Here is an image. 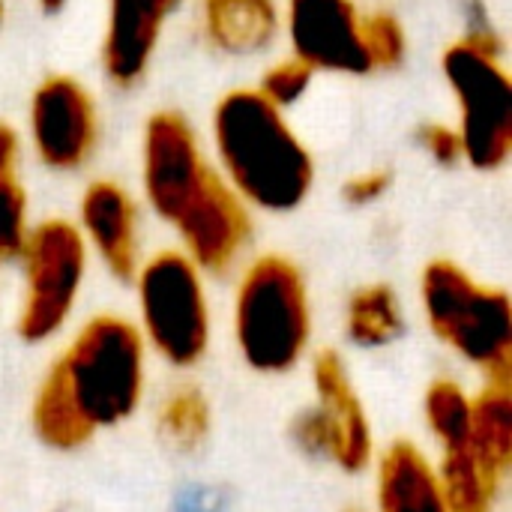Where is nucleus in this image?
<instances>
[{
    "mask_svg": "<svg viewBox=\"0 0 512 512\" xmlns=\"http://www.w3.org/2000/svg\"><path fill=\"white\" fill-rule=\"evenodd\" d=\"M216 171L249 210L291 213L315 186V159L285 111L255 87L228 90L210 117Z\"/></svg>",
    "mask_w": 512,
    "mask_h": 512,
    "instance_id": "obj_1",
    "label": "nucleus"
},
{
    "mask_svg": "<svg viewBox=\"0 0 512 512\" xmlns=\"http://www.w3.org/2000/svg\"><path fill=\"white\" fill-rule=\"evenodd\" d=\"M147 354L129 318L96 315L72 336L45 378L96 438L138 414L147 390Z\"/></svg>",
    "mask_w": 512,
    "mask_h": 512,
    "instance_id": "obj_2",
    "label": "nucleus"
},
{
    "mask_svg": "<svg viewBox=\"0 0 512 512\" xmlns=\"http://www.w3.org/2000/svg\"><path fill=\"white\" fill-rule=\"evenodd\" d=\"M234 345L258 375L294 372L312 345L309 288L285 255L255 258L234 291Z\"/></svg>",
    "mask_w": 512,
    "mask_h": 512,
    "instance_id": "obj_3",
    "label": "nucleus"
},
{
    "mask_svg": "<svg viewBox=\"0 0 512 512\" xmlns=\"http://www.w3.org/2000/svg\"><path fill=\"white\" fill-rule=\"evenodd\" d=\"M429 330L486 381L512 375V306L507 291L477 282L456 261L438 258L420 276Z\"/></svg>",
    "mask_w": 512,
    "mask_h": 512,
    "instance_id": "obj_4",
    "label": "nucleus"
},
{
    "mask_svg": "<svg viewBox=\"0 0 512 512\" xmlns=\"http://www.w3.org/2000/svg\"><path fill=\"white\" fill-rule=\"evenodd\" d=\"M138 300V333L171 369H192L210 351L213 315L204 273L180 252L165 249L141 261L132 276Z\"/></svg>",
    "mask_w": 512,
    "mask_h": 512,
    "instance_id": "obj_5",
    "label": "nucleus"
},
{
    "mask_svg": "<svg viewBox=\"0 0 512 512\" xmlns=\"http://www.w3.org/2000/svg\"><path fill=\"white\" fill-rule=\"evenodd\" d=\"M441 72L459 114L462 159L477 171H501L512 153V81L501 54L459 39L444 51Z\"/></svg>",
    "mask_w": 512,
    "mask_h": 512,
    "instance_id": "obj_6",
    "label": "nucleus"
},
{
    "mask_svg": "<svg viewBox=\"0 0 512 512\" xmlns=\"http://www.w3.org/2000/svg\"><path fill=\"white\" fill-rule=\"evenodd\" d=\"M18 258L24 288L15 330L24 342L39 345L69 324L87 279L90 252L75 222L42 219L27 231Z\"/></svg>",
    "mask_w": 512,
    "mask_h": 512,
    "instance_id": "obj_7",
    "label": "nucleus"
},
{
    "mask_svg": "<svg viewBox=\"0 0 512 512\" xmlns=\"http://www.w3.org/2000/svg\"><path fill=\"white\" fill-rule=\"evenodd\" d=\"M315 405L294 420V444L312 456L327 459L345 474H360L375 459V432L363 399L336 351H321L312 360Z\"/></svg>",
    "mask_w": 512,
    "mask_h": 512,
    "instance_id": "obj_8",
    "label": "nucleus"
},
{
    "mask_svg": "<svg viewBox=\"0 0 512 512\" xmlns=\"http://www.w3.org/2000/svg\"><path fill=\"white\" fill-rule=\"evenodd\" d=\"M210 171L213 162L204 156V147L183 114H150L141 135V189L162 222L171 225L180 216Z\"/></svg>",
    "mask_w": 512,
    "mask_h": 512,
    "instance_id": "obj_9",
    "label": "nucleus"
},
{
    "mask_svg": "<svg viewBox=\"0 0 512 512\" xmlns=\"http://www.w3.org/2000/svg\"><path fill=\"white\" fill-rule=\"evenodd\" d=\"M27 129L45 168L78 171L96 153L99 111L81 81L69 75H48L30 96Z\"/></svg>",
    "mask_w": 512,
    "mask_h": 512,
    "instance_id": "obj_10",
    "label": "nucleus"
},
{
    "mask_svg": "<svg viewBox=\"0 0 512 512\" xmlns=\"http://www.w3.org/2000/svg\"><path fill=\"white\" fill-rule=\"evenodd\" d=\"M171 228L180 237V252L201 273H228L252 240V210L213 165Z\"/></svg>",
    "mask_w": 512,
    "mask_h": 512,
    "instance_id": "obj_11",
    "label": "nucleus"
},
{
    "mask_svg": "<svg viewBox=\"0 0 512 512\" xmlns=\"http://www.w3.org/2000/svg\"><path fill=\"white\" fill-rule=\"evenodd\" d=\"M282 30L288 36L291 57L312 72H372L363 45V15L354 0H285Z\"/></svg>",
    "mask_w": 512,
    "mask_h": 512,
    "instance_id": "obj_12",
    "label": "nucleus"
},
{
    "mask_svg": "<svg viewBox=\"0 0 512 512\" xmlns=\"http://www.w3.org/2000/svg\"><path fill=\"white\" fill-rule=\"evenodd\" d=\"M78 234L90 255L120 282L141 267V216L135 198L114 180H93L78 201Z\"/></svg>",
    "mask_w": 512,
    "mask_h": 512,
    "instance_id": "obj_13",
    "label": "nucleus"
},
{
    "mask_svg": "<svg viewBox=\"0 0 512 512\" xmlns=\"http://www.w3.org/2000/svg\"><path fill=\"white\" fill-rule=\"evenodd\" d=\"M180 6L183 0H108L102 69L111 84L135 87L147 75L162 30Z\"/></svg>",
    "mask_w": 512,
    "mask_h": 512,
    "instance_id": "obj_14",
    "label": "nucleus"
},
{
    "mask_svg": "<svg viewBox=\"0 0 512 512\" xmlns=\"http://www.w3.org/2000/svg\"><path fill=\"white\" fill-rule=\"evenodd\" d=\"M375 510L378 512H450L438 468L411 444H390L375 465Z\"/></svg>",
    "mask_w": 512,
    "mask_h": 512,
    "instance_id": "obj_15",
    "label": "nucleus"
},
{
    "mask_svg": "<svg viewBox=\"0 0 512 512\" xmlns=\"http://www.w3.org/2000/svg\"><path fill=\"white\" fill-rule=\"evenodd\" d=\"M207 42L228 57L264 54L279 30L282 9L276 0H201Z\"/></svg>",
    "mask_w": 512,
    "mask_h": 512,
    "instance_id": "obj_16",
    "label": "nucleus"
},
{
    "mask_svg": "<svg viewBox=\"0 0 512 512\" xmlns=\"http://www.w3.org/2000/svg\"><path fill=\"white\" fill-rule=\"evenodd\" d=\"M468 447L492 474L507 480L512 468V396L507 381H486L474 396Z\"/></svg>",
    "mask_w": 512,
    "mask_h": 512,
    "instance_id": "obj_17",
    "label": "nucleus"
},
{
    "mask_svg": "<svg viewBox=\"0 0 512 512\" xmlns=\"http://www.w3.org/2000/svg\"><path fill=\"white\" fill-rule=\"evenodd\" d=\"M345 333L357 348H387L405 333V309L399 294L384 285H363L345 306Z\"/></svg>",
    "mask_w": 512,
    "mask_h": 512,
    "instance_id": "obj_18",
    "label": "nucleus"
},
{
    "mask_svg": "<svg viewBox=\"0 0 512 512\" xmlns=\"http://www.w3.org/2000/svg\"><path fill=\"white\" fill-rule=\"evenodd\" d=\"M438 480L450 512H495L504 480L492 474L471 447L441 453Z\"/></svg>",
    "mask_w": 512,
    "mask_h": 512,
    "instance_id": "obj_19",
    "label": "nucleus"
},
{
    "mask_svg": "<svg viewBox=\"0 0 512 512\" xmlns=\"http://www.w3.org/2000/svg\"><path fill=\"white\" fill-rule=\"evenodd\" d=\"M423 414H426L429 435L435 438L441 453L468 447L474 396L459 381H453V378L432 381L426 390V399H423Z\"/></svg>",
    "mask_w": 512,
    "mask_h": 512,
    "instance_id": "obj_20",
    "label": "nucleus"
},
{
    "mask_svg": "<svg viewBox=\"0 0 512 512\" xmlns=\"http://www.w3.org/2000/svg\"><path fill=\"white\" fill-rule=\"evenodd\" d=\"M156 432L174 453H195L210 435V405L198 387L171 390L156 414Z\"/></svg>",
    "mask_w": 512,
    "mask_h": 512,
    "instance_id": "obj_21",
    "label": "nucleus"
},
{
    "mask_svg": "<svg viewBox=\"0 0 512 512\" xmlns=\"http://www.w3.org/2000/svg\"><path fill=\"white\" fill-rule=\"evenodd\" d=\"M363 45L369 57V69H396L405 60L408 36L396 15L390 12H372L363 15Z\"/></svg>",
    "mask_w": 512,
    "mask_h": 512,
    "instance_id": "obj_22",
    "label": "nucleus"
},
{
    "mask_svg": "<svg viewBox=\"0 0 512 512\" xmlns=\"http://www.w3.org/2000/svg\"><path fill=\"white\" fill-rule=\"evenodd\" d=\"M312 78H315V72L309 66H303L294 57H285V60H279V63H273V66L264 69V75H261V81H258L255 90L267 102H273L279 111H288L291 105H297L309 93Z\"/></svg>",
    "mask_w": 512,
    "mask_h": 512,
    "instance_id": "obj_23",
    "label": "nucleus"
},
{
    "mask_svg": "<svg viewBox=\"0 0 512 512\" xmlns=\"http://www.w3.org/2000/svg\"><path fill=\"white\" fill-rule=\"evenodd\" d=\"M417 141H420V147L426 150V156H429L432 162L444 165V168H453V165L465 162V159H462L459 132H456V126H450V123H423L420 132H417Z\"/></svg>",
    "mask_w": 512,
    "mask_h": 512,
    "instance_id": "obj_24",
    "label": "nucleus"
},
{
    "mask_svg": "<svg viewBox=\"0 0 512 512\" xmlns=\"http://www.w3.org/2000/svg\"><path fill=\"white\" fill-rule=\"evenodd\" d=\"M393 186V177L390 171L384 168H372V171H360L354 174L345 186H342V198L351 204V207H369V204H378Z\"/></svg>",
    "mask_w": 512,
    "mask_h": 512,
    "instance_id": "obj_25",
    "label": "nucleus"
},
{
    "mask_svg": "<svg viewBox=\"0 0 512 512\" xmlns=\"http://www.w3.org/2000/svg\"><path fill=\"white\" fill-rule=\"evenodd\" d=\"M18 159H21V141L12 126L0 123V189L18 183Z\"/></svg>",
    "mask_w": 512,
    "mask_h": 512,
    "instance_id": "obj_26",
    "label": "nucleus"
},
{
    "mask_svg": "<svg viewBox=\"0 0 512 512\" xmlns=\"http://www.w3.org/2000/svg\"><path fill=\"white\" fill-rule=\"evenodd\" d=\"M36 3H39V9L48 12V15H54V12H60V9L66 6V0H36Z\"/></svg>",
    "mask_w": 512,
    "mask_h": 512,
    "instance_id": "obj_27",
    "label": "nucleus"
},
{
    "mask_svg": "<svg viewBox=\"0 0 512 512\" xmlns=\"http://www.w3.org/2000/svg\"><path fill=\"white\" fill-rule=\"evenodd\" d=\"M3 18H6V3L0 0V27H3Z\"/></svg>",
    "mask_w": 512,
    "mask_h": 512,
    "instance_id": "obj_28",
    "label": "nucleus"
},
{
    "mask_svg": "<svg viewBox=\"0 0 512 512\" xmlns=\"http://www.w3.org/2000/svg\"><path fill=\"white\" fill-rule=\"evenodd\" d=\"M3 261H9V255H6V252L0 249V264H3Z\"/></svg>",
    "mask_w": 512,
    "mask_h": 512,
    "instance_id": "obj_29",
    "label": "nucleus"
}]
</instances>
